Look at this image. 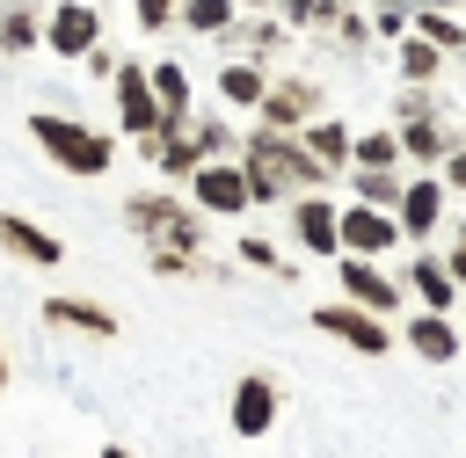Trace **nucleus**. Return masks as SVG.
<instances>
[{
  "label": "nucleus",
  "instance_id": "obj_1",
  "mask_svg": "<svg viewBox=\"0 0 466 458\" xmlns=\"http://www.w3.org/2000/svg\"><path fill=\"white\" fill-rule=\"evenodd\" d=\"M29 138H36V153H44L51 167H66V174H109V160H116V145H109L95 124L51 116V109L29 116Z\"/></svg>",
  "mask_w": 466,
  "mask_h": 458
},
{
  "label": "nucleus",
  "instance_id": "obj_2",
  "mask_svg": "<svg viewBox=\"0 0 466 458\" xmlns=\"http://www.w3.org/2000/svg\"><path fill=\"white\" fill-rule=\"evenodd\" d=\"M240 167H248V182H255V196H262V204H269V196H291L299 182H313V174H320V160H313V153H299V145H291V138H277V131H255Z\"/></svg>",
  "mask_w": 466,
  "mask_h": 458
},
{
  "label": "nucleus",
  "instance_id": "obj_3",
  "mask_svg": "<svg viewBox=\"0 0 466 458\" xmlns=\"http://www.w3.org/2000/svg\"><path fill=\"white\" fill-rule=\"evenodd\" d=\"M124 225L175 254H197V240H204V211H189L175 196H124Z\"/></svg>",
  "mask_w": 466,
  "mask_h": 458
},
{
  "label": "nucleus",
  "instance_id": "obj_4",
  "mask_svg": "<svg viewBox=\"0 0 466 458\" xmlns=\"http://www.w3.org/2000/svg\"><path fill=\"white\" fill-rule=\"evenodd\" d=\"M116 124H124V138H138L146 153L160 145V95H153V80L138 73V65H116Z\"/></svg>",
  "mask_w": 466,
  "mask_h": 458
},
{
  "label": "nucleus",
  "instance_id": "obj_5",
  "mask_svg": "<svg viewBox=\"0 0 466 458\" xmlns=\"http://www.w3.org/2000/svg\"><path fill=\"white\" fill-rule=\"evenodd\" d=\"M189 196H197V211H218V218H233V211H248V204H255V182H248V167L204 160V167L189 174Z\"/></svg>",
  "mask_w": 466,
  "mask_h": 458
},
{
  "label": "nucleus",
  "instance_id": "obj_6",
  "mask_svg": "<svg viewBox=\"0 0 466 458\" xmlns=\"http://www.w3.org/2000/svg\"><path fill=\"white\" fill-rule=\"evenodd\" d=\"M95 36H102V15L87 0H58L51 22H44V51H58V58H87Z\"/></svg>",
  "mask_w": 466,
  "mask_h": 458
},
{
  "label": "nucleus",
  "instance_id": "obj_7",
  "mask_svg": "<svg viewBox=\"0 0 466 458\" xmlns=\"http://www.w3.org/2000/svg\"><path fill=\"white\" fill-rule=\"evenodd\" d=\"M0 254H15V262H29V269H58V262H66V240L44 233V225H29L22 211H0Z\"/></svg>",
  "mask_w": 466,
  "mask_h": 458
},
{
  "label": "nucleus",
  "instance_id": "obj_8",
  "mask_svg": "<svg viewBox=\"0 0 466 458\" xmlns=\"http://www.w3.org/2000/svg\"><path fill=\"white\" fill-rule=\"evenodd\" d=\"M36 313H44L51 327H66V334H95V342H109V334H116V313H109V305H95V298H73V291H51Z\"/></svg>",
  "mask_w": 466,
  "mask_h": 458
},
{
  "label": "nucleus",
  "instance_id": "obj_9",
  "mask_svg": "<svg viewBox=\"0 0 466 458\" xmlns=\"http://www.w3.org/2000/svg\"><path fill=\"white\" fill-rule=\"evenodd\" d=\"M277 422V393H269V378H240L233 385V429L240 436H262Z\"/></svg>",
  "mask_w": 466,
  "mask_h": 458
},
{
  "label": "nucleus",
  "instance_id": "obj_10",
  "mask_svg": "<svg viewBox=\"0 0 466 458\" xmlns=\"http://www.w3.org/2000/svg\"><path fill=\"white\" fill-rule=\"evenodd\" d=\"M29 44H44V15H36V0H7L0 7V51H29Z\"/></svg>",
  "mask_w": 466,
  "mask_h": 458
},
{
  "label": "nucleus",
  "instance_id": "obj_11",
  "mask_svg": "<svg viewBox=\"0 0 466 458\" xmlns=\"http://www.w3.org/2000/svg\"><path fill=\"white\" fill-rule=\"evenodd\" d=\"M146 80H153V95H160V116H167L160 131H175V124H182V109H189V73L167 58V65H153Z\"/></svg>",
  "mask_w": 466,
  "mask_h": 458
},
{
  "label": "nucleus",
  "instance_id": "obj_12",
  "mask_svg": "<svg viewBox=\"0 0 466 458\" xmlns=\"http://www.w3.org/2000/svg\"><path fill=\"white\" fill-rule=\"evenodd\" d=\"M218 95H226V102H240V109H262V95H269V80H262V73H255L248 58H233V65L218 73Z\"/></svg>",
  "mask_w": 466,
  "mask_h": 458
},
{
  "label": "nucleus",
  "instance_id": "obj_13",
  "mask_svg": "<svg viewBox=\"0 0 466 458\" xmlns=\"http://www.w3.org/2000/svg\"><path fill=\"white\" fill-rule=\"evenodd\" d=\"M328 334H342V342H357V349H386V334L364 320V313H350V305H328V313H313Z\"/></svg>",
  "mask_w": 466,
  "mask_h": 458
},
{
  "label": "nucleus",
  "instance_id": "obj_14",
  "mask_svg": "<svg viewBox=\"0 0 466 458\" xmlns=\"http://www.w3.org/2000/svg\"><path fill=\"white\" fill-rule=\"evenodd\" d=\"M306 109H313V87H299V80H291V87H269V95H262V116H269V124H299Z\"/></svg>",
  "mask_w": 466,
  "mask_h": 458
},
{
  "label": "nucleus",
  "instance_id": "obj_15",
  "mask_svg": "<svg viewBox=\"0 0 466 458\" xmlns=\"http://www.w3.org/2000/svg\"><path fill=\"white\" fill-rule=\"evenodd\" d=\"M299 240H306V247H335V240H342V225H335V211L306 196V204H299Z\"/></svg>",
  "mask_w": 466,
  "mask_h": 458
},
{
  "label": "nucleus",
  "instance_id": "obj_16",
  "mask_svg": "<svg viewBox=\"0 0 466 458\" xmlns=\"http://www.w3.org/2000/svg\"><path fill=\"white\" fill-rule=\"evenodd\" d=\"M342 240H350V247H386L393 225H386L379 211H350V218H342Z\"/></svg>",
  "mask_w": 466,
  "mask_h": 458
},
{
  "label": "nucleus",
  "instance_id": "obj_17",
  "mask_svg": "<svg viewBox=\"0 0 466 458\" xmlns=\"http://www.w3.org/2000/svg\"><path fill=\"white\" fill-rule=\"evenodd\" d=\"M182 22H189L197 36H218V29L233 22V0H182Z\"/></svg>",
  "mask_w": 466,
  "mask_h": 458
},
{
  "label": "nucleus",
  "instance_id": "obj_18",
  "mask_svg": "<svg viewBox=\"0 0 466 458\" xmlns=\"http://www.w3.org/2000/svg\"><path fill=\"white\" fill-rule=\"evenodd\" d=\"M306 153H313L320 167H335V160L350 153V131H342V124H313V131H306Z\"/></svg>",
  "mask_w": 466,
  "mask_h": 458
},
{
  "label": "nucleus",
  "instance_id": "obj_19",
  "mask_svg": "<svg viewBox=\"0 0 466 458\" xmlns=\"http://www.w3.org/2000/svg\"><path fill=\"white\" fill-rule=\"evenodd\" d=\"M342 284H350V291H357L364 305H393V291H386V284H379V276H371L364 262H350V269H342Z\"/></svg>",
  "mask_w": 466,
  "mask_h": 458
},
{
  "label": "nucleus",
  "instance_id": "obj_20",
  "mask_svg": "<svg viewBox=\"0 0 466 458\" xmlns=\"http://www.w3.org/2000/svg\"><path fill=\"white\" fill-rule=\"evenodd\" d=\"M430 218H437V189H430V182H422V189H408V225H415V233H422V225H430Z\"/></svg>",
  "mask_w": 466,
  "mask_h": 458
},
{
  "label": "nucleus",
  "instance_id": "obj_21",
  "mask_svg": "<svg viewBox=\"0 0 466 458\" xmlns=\"http://www.w3.org/2000/svg\"><path fill=\"white\" fill-rule=\"evenodd\" d=\"M175 15H182V7H175V0H138V22H146V29H167V22H175Z\"/></svg>",
  "mask_w": 466,
  "mask_h": 458
},
{
  "label": "nucleus",
  "instance_id": "obj_22",
  "mask_svg": "<svg viewBox=\"0 0 466 458\" xmlns=\"http://www.w3.org/2000/svg\"><path fill=\"white\" fill-rule=\"evenodd\" d=\"M415 349H430V356H444V349H451V334H444L437 320H422V327H415Z\"/></svg>",
  "mask_w": 466,
  "mask_h": 458
},
{
  "label": "nucleus",
  "instance_id": "obj_23",
  "mask_svg": "<svg viewBox=\"0 0 466 458\" xmlns=\"http://www.w3.org/2000/svg\"><path fill=\"white\" fill-rule=\"evenodd\" d=\"M357 160H364V167H386V160H393V138H364Z\"/></svg>",
  "mask_w": 466,
  "mask_h": 458
},
{
  "label": "nucleus",
  "instance_id": "obj_24",
  "mask_svg": "<svg viewBox=\"0 0 466 458\" xmlns=\"http://www.w3.org/2000/svg\"><path fill=\"white\" fill-rule=\"evenodd\" d=\"M240 262H255V269H277V247H269V240H240Z\"/></svg>",
  "mask_w": 466,
  "mask_h": 458
},
{
  "label": "nucleus",
  "instance_id": "obj_25",
  "mask_svg": "<svg viewBox=\"0 0 466 458\" xmlns=\"http://www.w3.org/2000/svg\"><path fill=\"white\" fill-rule=\"evenodd\" d=\"M400 65H408V73H430V65H437V51H430V44H408V51H400Z\"/></svg>",
  "mask_w": 466,
  "mask_h": 458
},
{
  "label": "nucleus",
  "instance_id": "obj_26",
  "mask_svg": "<svg viewBox=\"0 0 466 458\" xmlns=\"http://www.w3.org/2000/svg\"><path fill=\"white\" fill-rule=\"evenodd\" d=\"M422 29H430L437 44H459V22H444V15H422Z\"/></svg>",
  "mask_w": 466,
  "mask_h": 458
},
{
  "label": "nucleus",
  "instance_id": "obj_27",
  "mask_svg": "<svg viewBox=\"0 0 466 458\" xmlns=\"http://www.w3.org/2000/svg\"><path fill=\"white\" fill-rule=\"evenodd\" d=\"M284 15L291 22H313V15H328V0H284Z\"/></svg>",
  "mask_w": 466,
  "mask_h": 458
},
{
  "label": "nucleus",
  "instance_id": "obj_28",
  "mask_svg": "<svg viewBox=\"0 0 466 458\" xmlns=\"http://www.w3.org/2000/svg\"><path fill=\"white\" fill-rule=\"evenodd\" d=\"M0 393H7V342H0Z\"/></svg>",
  "mask_w": 466,
  "mask_h": 458
},
{
  "label": "nucleus",
  "instance_id": "obj_29",
  "mask_svg": "<svg viewBox=\"0 0 466 458\" xmlns=\"http://www.w3.org/2000/svg\"><path fill=\"white\" fill-rule=\"evenodd\" d=\"M102 458H131V451H116V443H109V451H102Z\"/></svg>",
  "mask_w": 466,
  "mask_h": 458
}]
</instances>
